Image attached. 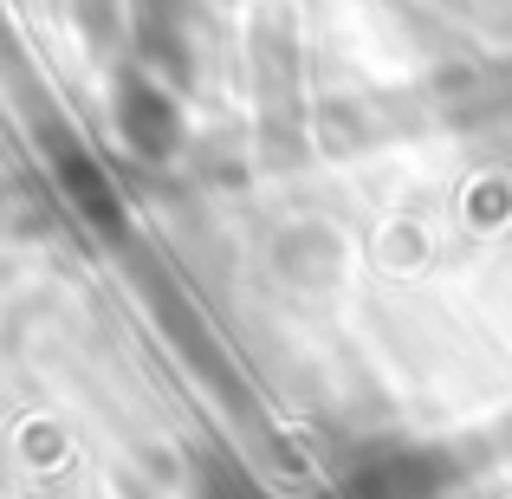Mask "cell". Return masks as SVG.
<instances>
[{"instance_id":"cell-1","label":"cell","mask_w":512,"mask_h":499,"mask_svg":"<svg viewBox=\"0 0 512 499\" xmlns=\"http://www.w3.org/2000/svg\"><path fill=\"white\" fill-rule=\"evenodd\" d=\"M111 130L137 163H169L188 137L169 78L150 72V65H124V72L111 78Z\"/></svg>"},{"instance_id":"cell-2","label":"cell","mask_w":512,"mask_h":499,"mask_svg":"<svg viewBox=\"0 0 512 499\" xmlns=\"http://www.w3.org/2000/svg\"><path fill=\"white\" fill-rule=\"evenodd\" d=\"M143 299H150V318L163 325V337L175 344V357H182L201 383H214L221 396H240V376H234V363H227V344L214 337L208 312H201V305L175 286L163 266H156V273H143Z\"/></svg>"},{"instance_id":"cell-3","label":"cell","mask_w":512,"mask_h":499,"mask_svg":"<svg viewBox=\"0 0 512 499\" xmlns=\"http://www.w3.org/2000/svg\"><path fill=\"white\" fill-rule=\"evenodd\" d=\"M52 143V175H59V195L72 201V214L91 227L98 240H111V247H130V208H124V188L104 175V163L85 150L78 137H46Z\"/></svg>"},{"instance_id":"cell-4","label":"cell","mask_w":512,"mask_h":499,"mask_svg":"<svg viewBox=\"0 0 512 499\" xmlns=\"http://www.w3.org/2000/svg\"><path fill=\"white\" fill-rule=\"evenodd\" d=\"M441 487H448V467L409 441L363 448L344 467V499H441Z\"/></svg>"},{"instance_id":"cell-5","label":"cell","mask_w":512,"mask_h":499,"mask_svg":"<svg viewBox=\"0 0 512 499\" xmlns=\"http://www.w3.org/2000/svg\"><path fill=\"white\" fill-rule=\"evenodd\" d=\"M188 487H195V499H266V487L253 480V467L234 461L221 441H201V448H195V461H188Z\"/></svg>"}]
</instances>
